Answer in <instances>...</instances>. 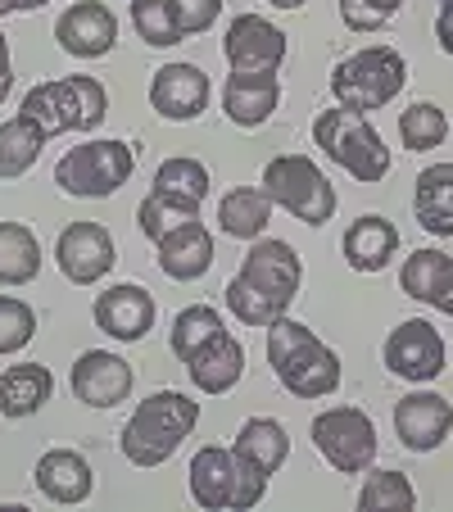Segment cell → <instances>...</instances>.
<instances>
[{"instance_id": "cell-1", "label": "cell", "mask_w": 453, "mask_h": 512, "mask_svg": "<svg viewBox=\"0 0 453 512\" xmlns=\"http://www.w3.org/2000/svg\"><path fill=\"white\" fill-rule=\"evenodd\" d=\"M304 286V263L286 241L259 236L250 241L241 259V272L227 281V309L245 327H272L277 318H286L290 300Z\"/></svg>"}, {"instance_id": "cell-2", "label": "cell", "mask_w": 453, "mask_h": 512, "mask_svg": "<svg viewBox=\"0 0 453 512\" xmlns=\"http://www.w3.org/2000/svg\"><path fill=\"white\" fill-rule=\"evenodd\" d=\"M268 331V368L295 399H327L340 386V354L313 327L295 318H277Z\"/></svg>"}, {"instance_id": "cell-3", "label": "cell", "mask_w": 453, "mask_h": 512, "mask_svg": "<svg viewBox=\"0 0 453 512\" xmlns=\"http://www.w3.org/2000/svg\"><path fill=\"white\" fill-rule=\"evenodd\" d=\"M200 422V404L182 390H155L150 399L132 408L123 435H118V449L132 467H164L168 458L182 449V440L195 431Z\"/></svg>"}, {"instance_id": "cell-4", "label": "cell", "mask_w": 453, "mask_h": 512, "mask_svg": "<svg viewBox=\"0 0 453 512\" xmlns=\"http://www.w3.org/2000/svg\"><path fill=\"white\" fill-rule=\"evenodd\" d=\"M313 141L336 168H345L354 182L372 186L390 173V150L381 141V132L372 127L367 114H354L345 105H331L313 118Z\"/></svg>"}, {"instance_id": "cell-5", "label": "cell", "mask_w": 453, "mask_h": 512, "mask_svg": "<svg viewBox=\"0 0 453 512\" xmlns=\"http://www.w3.org/2000/svg\"><path fill=\"white\" fill-rule=\"evenodd\" d=\"M19 114H28L46 136L91 132V127L105 123L109 96L100 87V78H87V73H78V78H50V82H37L23 96Z\"/></svg>"}, {"instance_id": "cell-6", "label": "cell", "mask_w": 453, "mask_h": 512, "mask_svg": "<svg viewBox=\"0 0 453 512\" xmlns=\"http://www.w3.org/2000/svg\"><path fill=\"white\" fill-rule=\"evenodd\" d=\"M404 82H408V64L395 46H363L336 64L331 96H336V105L354 109V114H376L404 91Z\"/></svg>"}, {"instance_id": "cell-7", "label": "cell", "mask_w": 453, "mask_h": 512, "mask_svg": "<svg viewBox=\"0 0 453 512\" xmlns=\"http://www.w3.org/2000/svg\"><path fill=\"white\" fill-rule=\"evenodd\" d=\"M263 195H268L272 204H281V209L295 218V223L304 227H322L336 218V186L327 182V173H322L318 164H313L309 155H277L263 164Z\"/></svg>"}, {"instance_id": "cell-8", "label": "cell", "mask_w": 453, "mask_h": 512, "mask_svg": "<svg viewBox=\"0 0 453 512\" xmlns=\"http://www.w3.org/2000/svg\"><path fill=\"white\" fill-rule=\"evenodd\" d=\"M191 499L204 512H245L268 494V476L250 472L232 449L222 445H204L191 458Z\"/></svg>"}, {"instance_id": "cell-9", "label": "cell", "mask_w": 453, "mask_h": 512, "mask_svg": "<svg viewBox=\"0 0 453 512\" xmlns=\"http://www.w3.org/2000/svg\"><path fill=\"white\" fill-rule=\"evenodd\" d=\"M136 173V150L127 141H87L68 150L55 164V186L78 200H105L123 191V182Z\"/></svg>"}, {"instance_id": "cell-10", "label": "cell", "mask_w": 453, "mask_h": 512, "mask_svg": "<svg viewBox=\"0 0 453 512\" xmlns=\"http://www.w3.org/2000/svg\"><path fill=\"white\" fill-rule=\"evenodd\" d=\"M313 445H318V454L327 458L340 476L372 472V463H376V422L354 404L322 408V413L313 417Z\"/></svg>"}, {"instance_id": "cell-11", "label": "cell", "mask_w": 453, "mask_h": 512, "mask_svg": "<svg viewBox=\"0 0 453 512\" xmlns=\"http://www.w3.org/2000/svg\"><path fill=\"white\" fill-rule=\"evenodd\" d=\"M381 358L399 381H435L449 363V349H444V336L426 318H408L386 336Z\"/></svg>"}, {"instance_id": "cell-12", "label": "cell", "mask_w": 453, "mask_h": 512, "mask_svg": "<svg viewBox=\"0 0 453 512\" xmlns=\"http://www.w3.org/2000/svg\"><path fill=\"white\" fill-rule=\"evenodd\" d=\"M222 55L232 73H277L286 64V32L268 23L263 14H236L227 23Z\"/></svg>"}, {"instance_id": "cell-13", "label": "cell", "mask_w": 453, "mask_h": 512, "mask_svg": "<svg viewBox=\"0 0 453 512\" xmlns=\"http://www.w3.org/2000/svg\"><path fill=\"white\" fill-rule=\"evenodd\" d=\"M114 236L100 223H68L55 241V263L73 286H96L114 272Z\"/></svg>"}, {"instance_id": "cell-14", "label": "cell", "mask_w": 453, "mask_h": 512, "mask_svg": "<svg viewBox=\"0 0 453 512\" xmlns=\"http://www.w3.org/2000/svg\"><path fill=\"white\" fill-rule=\"evenodd\" d=\"M91 318H96V327L105 331L109 340H118V345H136V340H145V331L155 327L159 304L145 286H136V281H118V286H109V290L96 295Z\"/></svg>"}, {"instance_id": "cell-15", "label": "cell", "mask_w": 453, "mask_h": 512, "mask_svg": "<svg viewBox=\"0 0 453 512\" xmlns=\"http://www.w3.org/2000/svg\"><path fill=\"white\" fill-rule=\"evenodd\" d=\"M55 41L73 59H105L118 41V19L100 0H78L55 19Z\"/></svg>"}, {"instance_id": "cell-16", "label": "cell", "mask_w": 453, "mask_h": 512, "mask_svg": "<svg viewBox=\"0 0 453 512\" xmlns=\"http://www.w3.org/2000/svg\"><path fill=\"white\" fill-rule=\"evenodd\" d=\"M132 363L118 354H109V349H87V354H78V363H73V377H68V386H73V395H78V404L87 408H114L123 404L127 395H132Z\"/></svg>"}, {"instance_id": "cell-17", "label": "cell", "mask_w": 453, "mask_h": 512, "mask_svg": "<svg viewBox=\"0 0 453 512\" xmlns=\"http://www.w3.org/2000/svg\"><path fill=\"white\" fill-rule=\"evenodd\" d=\"M449 431H453V408L444 395L422 390V395H404L395 404V435L404 440L408 454H431V449H440L444 440H449Z\"/></svg>"}, {"instance_id": "cell-18", "label": "cell", "mask_w": 453, "mask_h": 512, "mask_svg": "<svg viewBox=\"0 0 453 512\" xmlns=\"http://www.w3.org/2000/svg\"><path fill=\"white\" fill-rule=\"evenodd\" d=\"M209 78H204V68L195 64H164L150 82V105H155L159 118L168 123H191L209 109Z\"/></svg>"}, {"instance_id": "cell-19", "label": "cell", "mask_w": 453, "mask_h": 512, "mask_svg": "<svg viewBox=\"0 0 453 512\" xmlns=\"http://www.w3.org/2000/svg\"><path fill=\"white\" fill-rule=\"evenodd\" d=\"M32 481L50 503H87L91 490H96L91 463L78 449H46L37 458V467H32Z\"/></svg>"}, {"instance_id": "cell-20", "label": "cell", "mask_w": 453, "mask_h": 512, "mask_svg": "<svg viewBox=\"0 0 453 512\" xmlns=\"http://www.w3.org/2000/svg\"><path fill=\"white\" fill-rule=\"evenodd\" d=\"M399 286H404L408 300H422L453 318V259L444 250H431V245L413 250L399 268Z\"/></svg>"}, {"instance_id": "cell-21", "label": "cell", "mask_w": 453, "mask_h": 512, "mask_svg": "<svg viewBox=\"0 0 453 512\" xmlns=\"http://www.w3.org/2000/svg\"><path fill=\"white\" fill-rule=\"evenodd\" d=\"M155 250H159V268H164V277H173V281H200L204 272L213 268V236L200 218L173 227L168 236H159Z\"/></svg>"}, {"instance_id": "cell-22", "label": "cell", "mask_w": 453, "mask_h": 512, "mask_svg": "<svg viewBox=\"0 0 453 512\" xmlns=\"http://www.w3.org/2000/svg\"><path fill=\"white\" fill-rule=\"evenodd\" d=\"M281 105L277 73H232L222 87V109L236 127H263Z\"/></svg>"}, {"instance_id": "cell-23", "label": "cell", "mask_w": 453, "mask_h": 512, "mask_svg": "<svg viewBox=\"0 0 453 512\" xmlns=\"http://www.w3.org/2000/svg\"><path fill=\"white\" fill-rule=\"evenodd\" d=\"M182 368L191 372V386L200 390V395H227V390L245 377V349H241V340H232L222 331V336L209 340L195 358H186Z\"/></svg>"}, {"instance_id": "cell-24", "label": "cell", "mask_w": 453, "mask_h": 512, "mask_svg": "<svg viewBox=\"0 0 453 512\" xmlns=\"http://www.w3.org/2000/svg\"><path fill=\"white\" fill-rule=\"evenodd\" d=\"M232 454L241 458L250 472H259V476H277L281 472V463L290 458V435H286V426L277 422V417H250V422L236 431V440H232Z\"/></svg>"}, {"instance_id": "cell-25", "label": "cell", "mask_w": 453, "mask_h": 512, "mask_svg": "<svg viewBox=\"0 0 453 512\" xmlns=\"http://www.w3.org/2000/svg\"><path fill=\"white\" fill-rule=\"evenodd\" d=\"M399 250V232L381 213H363L345 232V259L354 272H381Z\"/></svg>"}, {"instance_id": "cell-26", "label": "cell", "mask_w": 453, "mask_h": 512, "mask_svg": "<svg viewBox=\"0 0 453 512\" xmlns=\"http://www.w3.org/2000/svg\"><path fill=\"white\" fill-rule=\"evenodd\" d=\"M55 395V377H50L46 363H19V368L0 372V417H32L41 404H50Z\"/></svg>"}, {"instance_id": "cell-27", "label": "cell", "mask_w": 453, "mask_h": 512, "mask_svg": "<svg viewBox=\"0 0 453 512\" xmlns=\"http://www.w3.org/2000/svg\"><path fill=\"white\" fill-rule=\"evenodd\" d=\"M413 213L431 236H453V164H431L417 173Z\"/></svg>"}, {"instance_id": "cell-28", "label": "cell", "mask_w": 453, "mask_h": 512, "mask_svg": "<svg viewBox=\"0 0 453 512\" xmlns=\"http://www.w3.org/2000/svg\"><path fill=\"white\" fill-rule=\"evenodd\" d=\"M272 223V200L263 186H232L218 204V227L236 241H259L263 227Z\"/></svg>"}, {"instance_id": "cell-29", "label": "cell", "mask_w": 453, "mask_h": 512, "mask_svg": "<svg viewBox=\"0 0 453 512\" xmlns=\"http://www.w3.org/2000/svg\"><path fill=\"white\" fill-rule=\"evenodd\" d=\"M50 136L32 123L28 114H14L10 123H0V182H14L23 177L32 164L41 159Z\"/></svg>"}, {"instance_id": "cell-30", "label": "cell", "mask_w": 453, "mask_h": 512, "mask_svg": "<svg viewBox=\"0 0 453 512\" xmlns=\"http://www.w3.org/2000/svg\"><path fill=\"white\" fill-rule=\"evenodd\" d=\"M41 272V245L28 223H0V286H28Z\"/></svg>"}, {"instance_id": "cell-31", "label": "cell", "mask_w": 453, "mask_h": 512, "mask_svg": "<svg viewBox=\"0 0 453 512\" xmlns=\"http://www.w3.org/2000/svg\"><path fill=\"white\" fill-rule=\"evenodd\" d=\"M200 218V200H182V195H168V191H150L141 200V209H136V223H141V236L150 245L159 241V236H168L173 227L182 223H195Z\"/></svg>"}, {"instance_id": "cell-32", "label": "cell", "mask_w": 453, "mask_h": 512, "mask_svg": "<svg viewBox=\"0 0 453 512\" xmlns=\"http://www.w3.org/2000/svg\"><path fill=\"white\" fill-rule=\"evenodd\" d=\"M222 313L218 309H209V304H191V309H182L173 318V331H168V349H173L177 358H195L209 340H218L222 336Z\"/></svg>"}, {"instance_id": "cell-33", "label": "cell", "mask_w": 453, "mask_h": 512, "mask_svg": "<svg viewBox=\"0 0 453 512\" xmlns=\"http://www.w3.org/2000/svg\"><path fill=\"white\" fill-rule=\"evenodd\" d=\"M358 508L363 512H413L417 508V490L404 472L386 467V472H372L358 490Z\"/></svg>"}, {"instance_id": "cell-34", "label": "cell", "mask_w": 453, "mask_h": 512, "mask_svg": "<svg viewBox=\"0 0 453 512\" xmlns=\"http://www.w3.org/2000/svg\"><path fill=\"white\" fill-rule=\"evenodd\" d=\"M132 28L145 46H159V50H168V46L182 41L173 0H132Z\"/></svg>"}, {"instance_id": "cell-35", "label": "cell", "mask_w": 453, "mask_h": 512, "mask_svg": "<svg viewBox=\"0 0 453 512\" xmlns=\"http://www.w3.org/2000/svg\"><path fill=\"white\" fill-rule=\"evenodd\" d=\"M399 136H404L408 150H435V145H444V136H449V118H444V109L426 105V100H417V105H408L404 114H399Z\"/></svg>"}, {"instance_id": "cell-36", "label": "cell", "mask_w": 453, "mask_h": 512, "mask_svg": "<svg viewBox=\"0 0 453 512\" xmlns=\"http://www.w3.org/2000/svg\"><path fill=\"white\" fill-rule=\"evenodd\" d=\"M155 191H168V195H182V200H200L209 195V168L200 164V159H164L155 173Z\"/></svg>"}, {"instance_id": "cell-37", "label": "cell", "mask_w": 453, "mask_h": 512, "mask_svg": "<svg viewBox=\"0 0 453 512\" xmlns=\"http://www.w3.org/2000/svg\"><path fill=\"white\" fill-rule=\"evenodd\" d=\"M37 336V313L19 295H0V354H19Z\"/></svg>"}, {"instance_id": "cell-38", "label": "cell", "mask_w": 453, "mask_h": 512, "mask_svg": "<svg viewBox=\"0 0 453 512\" xmlns=\"http://www.w3.org/2000/svg\"><path fill=\"white\" fill-rule=\"evenodd\" d=\"M404 0H340V23L349 32H381Z\"/></svg>"}, {"instance_id": "cell-39", "label": "cell", "mask_w": 453, "mask_h": 512, "mask_svg": "<svg viewBox=\"0 0 453 512\" xmlns=\"http://www.w3.org/2000/svg\"><path fill=\"white\" fill-rule=\"evenodd\" d=\"M173 14H177L182 37H200V32H209L218 23L222 0H173Z\"/></svg>"}, {"instance_id": "cell-40", "label": "cell", "mask_w": 453, "mask_h": 512, "mask_svg": "<svg viewBox=\"0 0 453 512\" xmlns=\"http://www.w3.org/2000/svg\"><path fill=\"white\" fill-rule=\"evenodd\" d=\"M10 87H14V59H10V37L0 32V105L10 100Z\"/></svg>"}, {"instance_id": "cell-41", "label": "cell", "mask_w": 453, "mask_h": 512, "mask_svg": "<svg viewBox=\"0 0 453 512\" xmlns=\"http://www.w3.org/2000/svg\"><path fill=\"white\" fill-rule=\"evenodd\" d=\"M435 37H440V46L453 55V14H440V19H435Z\"/></svg>"}, {"instance_id": "cell-42", "label": "cell", "mask_w": 453, "mask_h": 512, "mask_svg": "<svg viewBox=\"0 0 453 512\" xmlns=\"http://www.w3.org/2000/svg\"><path fill=\"white\" fill-rule=\"evenodd\" d=\"M268 5H277V10H299V5H309V0H268Z\"/></svg>"}, {"instance_id": "cell-43", "label": "cell", "mask_w": 453, "mask_h": 512, "mask_svg": "<svg viewBox=\"0 0 453 512\" xmlns=\"http://www.w3.org/2000/svg\"><path fill=\"white\" fill-rule=\"evenodd\" d=\"M46 0H19V14H28V10H41Z\"/></svg>"}, {"instance_id": "cell-44", "label": "cell", "mask_w": 453, "mask_h": 512, "mask_svg": "<svg viewBox=\"0 0 453 512\" xmlns=\"http://www.w3.org/2000/svg\"><path fill=\"white\" fill-rule=\"evenodd\" d=\"M10 10H19V0H0V14H10Z\"/></svg>"}, {"instance_id": "cell-45", "label": "cell", "mask_w": 453, "mask_h": 512, "mask_svg": "<svg viewBox=\"0 0 453 512\" xmlns=\"http://www.w3.org/2000/svg\"><path fill=\"white\" fill-rule=\"evenodd\" d=\"M440 5H444V10H440V14H453V0H440Z\"/></svg>"}]
</instances>
